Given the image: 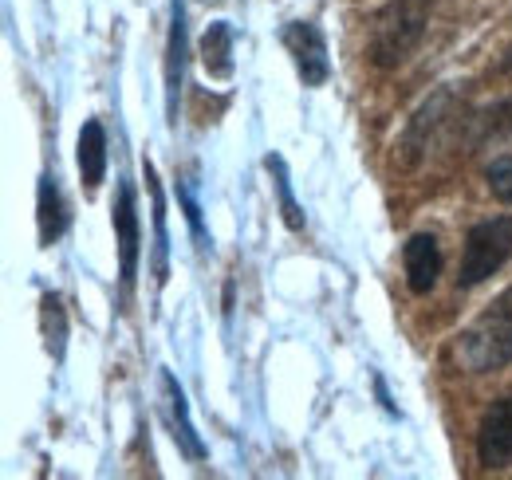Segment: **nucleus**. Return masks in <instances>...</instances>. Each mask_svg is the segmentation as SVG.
<instances>
[{"label": "nucleus", "instance_id": "f03ea898", "mask_svg": "<svg viewBox=\"0 0 512 480\" xmlns=\"http://www.w3.org/2000/svg\"><path fill=\"white\" fill-rule=\"evenodd\" d=\"M461 362L473 374H489L512 362V288H505L461 331Z\"/></svg>", "mask_w": 512, "mask_h": 480}, {"label": "nucleus", "instance_id": "a211bd4d", "mask_svg": "<svg viewBox=\"0 0 512 480\" xmlns=\"http://www.w3.org/2000/svg\"><path fill=\"white\" fill-rule=\"evenodd\" d=\"M485 181H489V193H493L497 201L512 205V158H497V162H489Z\"/></svg>", "mask_w": 512, "mask_h": 480}, {"label": "nucleus", "instance_id": "1a4fd4ad", "mask_svg": "<svg viewBox=\"0 0 512 480\" xmlns=\"http://www.w3.org/2000/svg\"><path fill=\"white\" fill-rule=\"evenodd\" d=\"M402 268H406V284L414 296L434 292L438 276H442V248L434 233H414L402 248Z\"/></svg>", "mask_w": 512, "mask_h": 480}, {"label": "nucleus", "instance_id": "20e7f679", "mask_svg": "<svg viewBox=\"0 0 512 480\" xmlns=\"http://www.w3.org/2000/svg\"><path fill=\"white\" fill-rule=\"evenodd\" d=\"M453 107H457V95H453L449 87H442L438 95H430V99L414 111V119L406 122V130H402V138H398V158H402L406 170H414L418 162H426V154L438 146L442 130H446L449 119H453Z\"/></svg>", "mask_w": 512, "mask_h": 480}, {"label": "nucleus", "instance_id": "7ed1b4c3", "mask_svg": "<svg viewBox=\"0 0 512 480\" xmlns=\"http://www.w3.org/2000/svg\"><path fill=\"white\" fill-rule=\"evenodd\" d=\"M512 256V217H493L469 229L465 252H461V272H457V288H477L481 280H489L505 260Z\"/></svg>", "mask_w": 512, "mask_h": 480}, {"label": "nucleus", "instance_id": "f257e3e1", "mask_svg": "<svg viewBox=\"0 0 512 480\" xmlns=\"http://www.w3.org/2000/svg\"><path fill=\"white\" fill-rule=\"evenodd\" d=\"M430 8H434V0H386L371 20V40H367L371 63L390 71V67L410 60L426 36Z\"/></svg>", "mask_w": 512, "mask_h": 480}, {"label": "nucleus", "instance_id": "ddd939ff", "mask_svg": "<svg viewBox=\"0 0 512 480\" xmlns=\"http://www.w3.org/2000/svg\"><path fill=\"white\" fill-rule=\"evenodd\" d=\"M142 170H146V189H150V197H154V260H150V268H154V280H158V284H166V272H170L166 193H162V185H158V174H154V166H150V162H142Z\"/></svg>", "mask_w": 512, "mask_h": 480}, {"label": "nucleus", "instance_id": "2eb2a0df", "mask_svg": "<svg viewBox=\"0 0 512 480\" xmlns=\"http://www.w3.org/2000/svg\"><path fill=\"white\" fill-rule=\"evenodd\" d=\"M264 170L272 174V185H276V197H280V217H284V225H288V229H304V209H300V201H296V193H292L288 162H284L280 154H268V158H264Z\"/></svg>", "mask_w": 512, "mask_h": 480}, {"label": "nucleus", "instance_id": "6ab92c4d", "mask_svg": "<svg viewBox=\"0 0 512 480\" xmlns=\"http://www.w3.org/2000/svg\"><path fill=\"white\" fill-rule=\"evenodd\" d=\"M178 201H182V213H186V221H190V233L197 240V248L205 252L209 248V237H205V225H201V205L193 201L190 185H178Z\"/></svg>", "mask_w": 512, "mask_h": 480}, {"label": "nucleus", "instance_id": "0eeeda50", "mask_svg": "<svg viewBox=\"0 0 512 480\" xmlns=\"http://www.w3.org/2000/svg\"><path fill=\"white\" fill-rule=\"evenodd\" d=\"M477 461L485 469H509L512 465V394L497 398L477 425Z\"/></svg>", "mask_w": 512, "mask_h": 480}, {"label": "nucleus", "instance_id": "dca6fc26", "mask_svg": "<svg viewBox=\"0 0 512 480\" xmlns=\"http://www.w3.org/2000/svg\"><path fill=\"white\" fill-rule=\"evenodd\" d=\"M40 323H44V347H48V355L56 362H64V351H67V311L60 296H44L40 300Z\"/></svg>", "mask_w": 512, "mask_h": 480}, {"label": "nucleus", "instance_id": "4468645a", "mask_svg": "<svg viewBox=\"0 0 512 480\" xmlns=\"http://www.w3.org/2000/svg\"><path fill=\"white\" fill-rule=\"evenodd\" d=\"M201 63L213 79H229L233 75V24L229 20H217L205 28L201 36Z\"/></svg>", "mask_w": 512, "mask_h": 480}, {"label": "nucleus", "instance_id": "39448f33", "mask_svg": "<svg viewBox=\"0 0 512 480\" xmlns=\"http://www.w3.org/2000/svg\"><path fill=\"white\" fill-rule=\"evenodd\" d=\"M280 44L296 63V75L304 87H323L331 75V60H327V40L312 20H288L280 28Z\"/></svg>", "mask_w": 512, "mask_h": 480}, {"label": "nucleus", "instance_id": "f3484780", "mask_svg": "<svg viewBox=\"0 0 512 480\" xmlns=\"http://www.w3.org/2000/svg\"><path fill=\"white\" fill-rule=\"evenodd\" d=\"M473 126H477V142H505V138H512V95L493 103L481 119H473Z\"/></svg>", "mask_w": 512, "mask_h": 480}, {"label": "nucleus", "instance_id": "423d86ee", "mask_svg": "<svg viewBox=\"0 0 512 480\" xmlns=\"http://www.w3.org/2000/svg\"><path fill=\"white\" fill-rule=\"evenodd\" d=\"M190 32H186V0H170V36H166V119L178 126V103L186 91Z\"/></svg>", "mask_w": 512, "mask_h": 480}, {"label": "nucleus", "instance_id": "9b49d317", "mask_svg": "<svg viewBox=\"0 0 512 480\" xmlns=\"http://www.w3.org/2000/svg\"><path fill=\"white\" fill-rule=\"evenodd\" d=\"M162 398H166V414H170V425H174L178 449H182L190 461H205V445H201V437H197V429H193V421H190L186 394H182V386H178V378H174L170 370H162Z\"/></svg>", "mask_w": 512, "mask_h": 480}, {"label": "nucleus", "instance_id": "6e6552de", "mask_svg": "<svg viewBox=\"0 0 512 480\" xmlns=\"http://www.w3.org/2000/svg\"><path fill=\"white\" fill-rule=\"evenodd\" d=\"M111 221H115V240H119V280H123V292H130L134 288V276H138V252H142V225H138L134 185L130 181L119 185Z\"/></svg>", "mask_w": 512, "mask_h": 480}, {"label": "nucleus", "instance_id": "9d476101", "mask_svg": "<svg viewBox=\"0 0 512 480\" xmlns=\"http://www.w3.org/2000/svg\"><path fill=\"white\" fill-rule=\"evenodd\" d=\"M75 162H79V178H83L87 197H95L99 185H103V174H107V130H103L99 119L83 122L79 146H75Z\"/></svg>", "mask_w": 512, "mask_h": 480}, {"label": "nucleus", "instance_id": "f8f14e48", "mask_svg": "<svg viewBox=\"0 0 512 480\" xmlns=\"http://www.w3.org/2000/svg\"><path fill=\"white\" fill-rule=\"evenodd\" d=\"M36 225H40V244L52 248L56 240L67 233L71 225V213H67V201L60 193V181L52 174L40 178V189H36Z\"/></svg>", "mask_w": 512, "mask_h": 480}]
</instances>
